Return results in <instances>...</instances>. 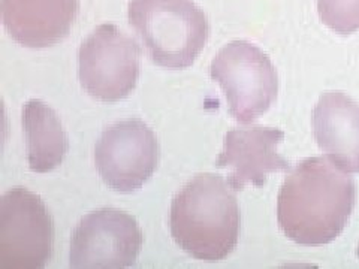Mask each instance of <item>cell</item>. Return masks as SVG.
I'll list each match as a JSON object with an SVG mask.
<instances>
[{
    "instance_id": "cell-1",
    "label": "cell",
    "mask_w": 359,
    "mask_h": 269,
    "mask_svg": "<svg viewBox=\"0 0 359 269\" xmlns=\"http://www.w3.org/2000/svg\"><path fill=\"white\" fill-rule=\"evenodd\" d=\"M356 183L328 156L299 162L277 198V221L295 244L322 247L340 237L356 204Z\"/></svg>"
},
{
    "instance_id": "cell-2",
    "label": "cell",
    "mask_w": 359,
    "mask_h": 269,
    "mask_svg": "<svg viewBox=\"0 0 359 269\" xmlns=\"http://www.w3.org/2000/svg\"><path fill=\"white\" fill-rule=\"evenodd\" d=\"M235 190L222 175L198 174L174 196L170 228L175 244L194 259L220 262L240 240L241 214Z\"/></svg>"
},
{
    "instance_id": "cell-3",
    "label": "cell",
    "mask_w": 359,
    "mask_h": 269,
    "mask_svg": "<svg viewBox=\"0 0 359 269\" xmlns=\"http://www.w3.org/2000/svg\"><path fill=\"white\" fill-rule=\"evenodd\" d=\"M130 26L153 63L168 69L192 66L210 36V22L194 0H130Z\"/></svg>"
},
{
    "instance_id": "cell-4",
    "label": "cell",
    "mask_w": 359,
    "mask_h": 269,
    "mask_svg": "<svg viewBox=\"0 0 359 269\" xmlns=\"http://www.w3.org/2000/svg\"><path fill=\"white\" fill-rule=\"evenodd\" d=\"M228 100L229 114L249 125L271 108L278 92V76L271 59L255 43L232 41L217 53L210 66Z\"/></svg>"
},
{
    "instance_id": "cell-5",
    "label": "cell",
    "mask_w": 359,
    "mask_h": 269,
    "mask_svg": "<svg viewBox=\"0 0 359 269\" xmlns=\"http://www.w3.org/2000/svg\"><path fill=\"white\" fill-rule=\"evenodd\" d=\"M54 251V221L45 202L25 187L0 200V268L41 269Z\"/></svg>"
},
{
    "instance_id": "cell-6",
    "label": "cell",
    "mask_w": 359,
    "mask_h": 269,
    "mask_svg": "<svg viewBox=\"0 0 359 269\" xmlns=\"http://www.w3.org/2000/svg\"><path fill=\"white\" fill-rule=\"evenodd\" d=\"M141 50L114 25L96 27L78 51V76L86 92L102 102H117L137 87Z\"/></svg>"
},
{
    "instance_id": "cell-7",
    "label": "cell",
    "mask_w": 359,
    "mask_h": 269,
    "mask_svg": "<svg viewBox=\"0 0 359 269\" xmlns=\"http://www.w3.org/2000/svg\"><path fill=\"white\" fill-rule=\"evenodd\" d=\"M144 244L138 221L125 211L102 208L88 212L71 237L69 266L121 269L133 266Z\"/></svg>"
},
{
    "instance_id": "cell-8",
    "label": "cell",
    "mask_w": 359,
    "mask_h": 269,
    "mask_svg": "<svg viewBox=\"0 0 359 269\" xmlns=\"http://www.w3.org/2000/svg\"><path fill=\"white\" fill-rule=\"evenodd\" d=\"M159 142L138 118L121 120L107 127L95 147V163L104 183L118 193L140 190L154 174Z\"/></svg>"
},
{
    "instance_id": "cell-9",
    "label": "cell",
    "mask_w": 359,
    "mask_h": 269,
    "mask_svg": "<svg viewBox=\"0 0 359 269\" xmlns=\"http://www.w3.org/2000/svg\"><path fill=\"white\" fill-rule=\"evenodd\" d=\"M285 139V132L274 127L232 129L223 141V150L216 166L228 170V183L240 192L247 184L264 186L269 174L290 171L277 147Z\"/></svg>"
},
{
    "instance_id": "cell-10",
    "label": "cell",
    "mask_w": 359,
    "mask_h": 269,
    "mask_svg": "<svg viewBox=\"0 0 359 269\" xmlns=\"http://www.w3.org/2000/svg\"><path fill=\"white\" fill-rule=\"evenodd\" d=\"M80 0H2L9 36L27 48H48L71 33Z\"/></svg>"
},
{
    "instance_id": "cell-11",
    "label": "cell",
    "mask_w": 359,
    "mask_h": 269,
    "mask_svg": "<svg viewBox=\"0 0 359 269\" xmlns=\"http://www.w3.org/2000/svg\"><path fill=\"white\" fill-rule=\"evenodd\" d=\"M319 149L349 174H359V104L343 92H325L313 109Z\"/></svg>"
},
{
    "instance_id": "cell-12",
    "label": "cell",
    "mask_w": 359,
    "mask_h": 269,
    "mask_svg": "<svg viewBox=\"0 0 359 269\" xmlns=\"http://www.w3.org/2000/svg\"><path fill=\"white\" fill-rule=\"evenodd\" d=\"M21 120L30 171L47 174L60 166L69 150V139L57 112L42 100L32 99L22 106Z\"/></svg>"
},
{
    "instance_id": "cell-13",
    "label": "cell",
    "mask_w": 359,
    "mask_h": 269,
    "mask_svg": "<svg viewBox=\"0 0 359 269\" xmlns=\"http://www.w3.org/2000/svg\"><path fill=\"white\" fill-rule=\"evenodd\" d=\"M322 22L339 35L359 30V0H318Z\"/></svg>"
},
{
    "instance_id": "cell-14",
    "label": "cell",
    "mask_w": 359,
    "mask_h": 269,
    "mask_svg": "<svg viewBox=\"0 0 359 269\" xmlns=\"http://www.w3.org/2000/svg\"><path fill=\"white\" fill-rule=\"evenodd\" d=\"M356 254H358V257H359V245H358V250H356Z\"/></svg>"
}]
</instances>
